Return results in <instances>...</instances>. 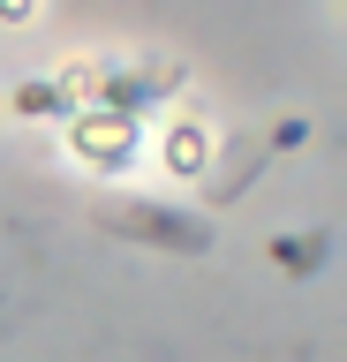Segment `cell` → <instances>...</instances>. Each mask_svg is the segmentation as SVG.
Masks as SVG:
<instances>
[]
</instances>
